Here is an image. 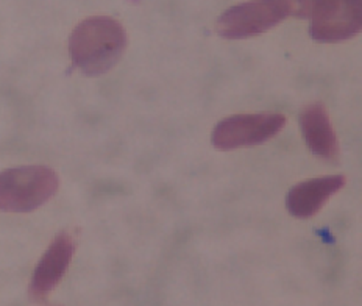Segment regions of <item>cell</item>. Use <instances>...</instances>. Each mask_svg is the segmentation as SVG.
Wrapping results in <instances>:
<instances>
[{
  "label": "cell",
  "instance_id": "6da1fadb",
  "mask_svg": "<svg viewBox=\"0 0 362 306\" xmlns=\"http://www.w3.org/2000/svg\"><path fill=\"white\" fill-rule=\"evenodd\" d=\"M128 46L124 25L110 16H90L72 30L69 54L72 64L86 77L110 72Z\"/></svg>",
  "mask_w": 362,
  "mask_h": 306
},
{
  "label": "cell",
  "instance_id": "7a4b0ae2",
  "mask_svg": "<svg viewBox=\"0 0 362 306\" xmlns=\"http://www.w3.org/2000/svg\"><path fill=\"white\" fill-rule=\"evenodd\" d=\"M59 188L57 172L42 164L0 172V211L32 213L47 204Z\"/></svg>",
  "mask_w": 362,
  "mask_h": 306
},
{
  "label": "cell",
  "instance_id": "3957f363",
  "mask_svg": "<svg viewBox=\"0 0 362 306\" xmlns=\"http://www.w3.org/2000/svg\"><path fill=\"white\" fill-rule=\"evenodd\" d=\"M288 119L280 113H243L218 122L211 141L218 151H236L267 143L280 133Z\"/></svg>",
  "mask_w": 362,
  "mask_h": 306
},
{
  "label": "cell",
  "instance_id": "277c9868",
  "mask_svg": "<svg viewBox=\"0 0 362 306\" xmlns=\"http://www.w3.org/2000/svg\"><path fill=\"white\" fill-rule=\"evenodd\" d=\"M309 35L319 42H341L362 30V0H322L313 13Z\"/></svg>",
  "mask_w": 362,
  "mask_h": 306
},
{
  "label": "cell",
  "instance_id": "5b68a950",
  "mask_svg": "<svg viewBox=\"0 0 362 306\" xmlns=\"http://www.w3.org/2000/svg\"><path fill=\"white\" fill-rule=\"evenodd\" d=\"M284 19L270 0H248L223 11L217 19L216 32L225 40L253 38L269 32Z\"/></svg>",
  "mask_w": 362,
  "mask_h": 306
},
{
  "label": "cell",
  "instance_id": "8992f818",
  "mask_svg": "<svg viewBox=\"0 0 362 306\" xmlns=\"http://www.w3.org/2000/svg\"><path fill=\"white\" fill-rule=\"evenodd\" d=\"M75 250H77V242L69 231H62L54 237L41 259L37 261L30 280L28 295L33 302L44 303L49 300L50 294L64 278Z\"/></svg>",
  "mask_w": 362,
  "mask_h": 306
},
{
  "label": "cell",
  "instance_id": "52a82bcc",
  "mask_svg": "<svg viewBox=\"0 0 362 306\" xmlns=\"http://www.w3.org/2000/svg\"><path fill=\"white\" fill-rule=\"evenodd\" d=\"M344 175H329L301 182L286 197V208L298 219H309L319 213L327 201L345 186Z\"/></svg>",
  "mask_w": 362,
  "mask_h": 306
},
{
  "label": "cell",
  "instance_id": "ba28073f",
  "mask_svg": "<svg viewBox=\"0 0 362 306\" xmlns=\"http://www.w3.org/2000/svg\"><path fill=\"white\" fill-rule=\"evenodd\" d=\"M300 129L306 146L315 156L328 161L339 158L341 147L328 110L323 103H311L301 111Z\"/></svg>",
  "mask_w": 362,
  "mask_h": 306
},
{
  "label": "cell",
  "instance_id": "9c48e42d",
  "mask_svg": "<svg viewBox=\"0 0 362 306\" xmlns=\"http://www.w3.org/2000/svg\"><path fill=\"white\" fill-rule=\"evenodd\" d=\"M278 10L283 13L284 18H311L322 0H270Z\"/></svg>",
  "mask_w": 362,
  "mask_h": 306
}]
</instances>
